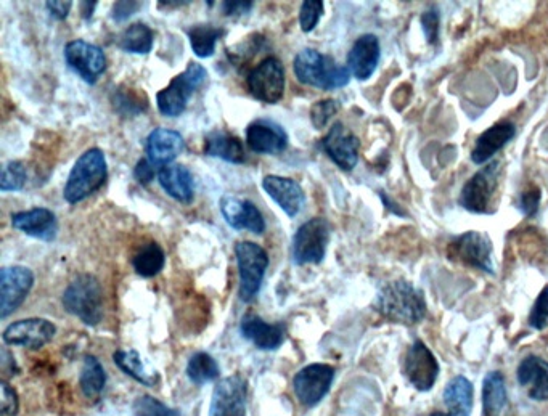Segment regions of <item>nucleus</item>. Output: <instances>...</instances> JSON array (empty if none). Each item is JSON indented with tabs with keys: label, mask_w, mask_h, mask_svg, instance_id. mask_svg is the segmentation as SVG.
<instances>
[{
	"label": "nucleus",
	"mask_w": 548,
	"mask_h": 416,
	"mask_svg": "<svg viewBox=\"0 0 548 416\" xmlns=\"http://www.w3.org/2000/svg\"><path fill=\"white\" fill-rule=\"evenodd\" d=\"M378 312L391 322L417 325L426 315L422 290L405 280H394L381 288L375 302Z\"/></svg>",
	"instance_id": "f257e3e1"
},
{
	"label": "nucleus",
	"mask_w": 548,
	"mask_h": 416,
	"mask_svg": "<svg viewBox=\"0 0 548 416\" xmlns=\"http://www.w3.org/2000/svg\"><path fill=\"white\" fill-rule=\"evenodd\" d=\"M296 78L301 84L315 89L335 90L348 86L351 71L346 66L338 65L332 57L320 54L319 50L304 49L293 62Z\"/></svg>",
	"instance_id": "f03ea898"
},
{
	"label": "nucleus",
	"mask_w": 548,
	"mask_h": 416,
	"mask_svg": "<svg viewBox=\"0 0 548 416\" xmlns=\"http://www.w3.org/2000/svg\"><path fill=\"white\" fill-rule=\"evenodd\" d=\"M107 176L105 153L100 148H89L74 163L63 190V198L70 204L81 203L105 184Z\"/></svg>",
	"instance_id": "7ed1b4c3"
},
{
	"label": "nucleus",
	"mask_w": 548,
	"mask_h": 416,
	"mask_svg": "<svg viewBox=\"0 0 548 416\" xmlns=\"http://www.w3.org/2000/svg\"><path fill=\"white\" fill-rule=\"evenodd\" d=\"M62 301L68 314L78 317L89 327L102 322L103 290L94 275L84 274L74 278L63 293Z\"/></svg>",
	"instance_id": "20e7f679"
},
{
	"label": "nucleus",
	"mask_w": 548,
	"mask_h": 416,
	"mask_svg": "<svg viewBox=\"0 0 548 416\" xmlns=\"http://www.w3.org/2000/svg\"><path fill=\"white\" fill-rule=\"evenodd\" d=\"M206 79L208 71L205 66L197 62L190 63L184 73L177 74L168 86L156 94V105L161 115L168 118L182 115L189 105L190 98L205 84Z\"/></svg>",
	"instance_id": "39448f33"
},
{
	"label": "nucleus",
	"mask_w": 548,
	"mask_h": 416,
	"mask_svg": "<svg viewBox=\"0 0 548 416\" xmlns=\"http://www.w3.org/2000/svg\"><path fill=\"white\" fill-rule=\"evenodd\" d=\"M237 254L240 288L238 294L243 302H251L261 290L262 280L269 267V254L266 249L253 241H240L235 246Z\"/></svg>",
	"instance_id": "423d86ee"
},
{
	"label": "nucleus",
	"mask_w": 548,
	"mask_h": 416,
	"mask_svg": "<svg viewBox=\"0 0 548 416\" xmlns=\"http://www.w3.org/2000/svg\"><path fill=\"white\" fill-rule=\"evenodd\" d=\"M502 161H492L468 180L462 193L460 204L475 214H491L494 211L495 192L499 188Z\"/></svg>",
	"instance_id": "0eeeda50"
},
{
	"label": "nucleus",
	"mask_w": 548,
	"mask_h": 416,
	"mask_svg": "<svg viewBox=\"0 0 548 416\" xmlns=\"http://www.w3.org/2000/svg\"><path fill=\"white\" fill-rule=\"evenodd\" d=\"M332 229L322 217H315L299 227L293 238V261L298 266L324 261Z\"/></svg>",
	"instance_id": "6e6552de"
},
{
	"label": "nucleus",
	"mask_w": 548,
	"mask_h": 416,
	"mask_svg": "<svg viewBox=\"0 0 548 416\" xmlns=\"http://www.w3.org/2000/svg\"><path fill=\"white\" fill-rule=\"evenodd\" d=\"M492 241L487 235L479 232H467L454 238L447 246V256L450 261L459 262L463 266L475 267L486 274H494L492 262Z\"/></svg>",
	"instance_id": "1a4fd4ad"
},
{
	"label": "nucleus",
	"mask_w": 548,
	"mask_h": 416,
	"mask_svg": "<svg viewBox=\"0 0 548 416\" xmlns=\"http://www.w3.org/2000/svg\"><path fill=\"white\" fill-rule=\"evenodd\" d=\"M248 90L259 102L279 103L285 95V68L279 58L267 57L248 74Z\"/></svg>",
	"instance_id": "9d476101"
},
{
	"label": "nucleus",
	"mask_w": 548,
	"mask_h": 416,
	"mask_svg": "<svg viewBox=\"0 0 548 416\" xmlns=\"http://www.w3.org/2000/svg\"><path fill=\"white\" fill-rule=\"evenodd\" d=\"M65 60L90 86L97 84L107 70V57L102 47L81 39L66 44Z\"/></svg>",
	"instance_id": "9b49d317"
},
{
	"label": "nucleus",
	"mask_w": 548,
	"mask_h": 416,
	"mask_svg": "<svg viewBox=\"0 0 548 416\" xmlns=\"http://www.w3.org/2000/svg\"><path fill=\"white\" fill-rule=\"evenodd\" d=\"M34 285L33 270L9 266L0 270V317L7 319L28 298Z\"/></svg>",
	"instance_id": "f8f14e48"
},
{
	"label": "nucleus",
	"mask_w": 548,
	"mask_h": 416,
	"mask_svg": "<svg viewBox=\"0 0 548 416\" xmlns=\"http://www.w3.org/2000/svg\"><path fill=\"white\" fill-rule=\"evenodd\" d=\"M333 380H335V368L325 363H312L296 373L293 388L301 404L314 407L327 396Z\"/></svg>",
	"instance_id": "ddd939ff"
},
{
	"label": "nucleus",
	"mask_w": 548,
	"mask_h": 416,
	"mask_svg": "<svg viewBox=\"0 0 548 416\" xmlns=\"http://www.w3.org/2000/svg\"><path fill=\"white\" fill-rule=\"evenodd\" d=\"M404 375L417 391H430L439 376V363L423 341H415L405 355Z\"/></svg>",
	"instance_id": "4468645a"
},
{
	"label": "nucleus",
	"mask_w": 548,
	"mask_h": 416,
	"mask_svg": "<svg viewBox=\"0 0 548 416\" xmlns=\"http://www.w3.org/2000/svg\"><path fill=\"white\" fill-rule=\"evenodd\" d=\"M322 145L330 160L343 171H352L359 163V139L343 123L333 124Z\"/></svg>",
	"instance_id": "2eb2a0df"
},
{
	"label": "nucleus",
	"mask_w": 548,
	"mask_h": 416,
	"mask_svg": "<svg viewBox=\"0 0 548 416\" xmlns=\"http://www.w3.org/2000/svg\"><path fill=\"white\" fill-rule=\"evenodd\" d=\"M57 333L54 323L45 319H26L12 323L4 331V343L26 349H41L49 344Z\"/></svg>",
	"instance_id": "dca6fc26"
},
{
	"label": "nucleus",
	"mask_w": 548,
	"mask_h": 416,
	"mask_svg": "<svg viewBox=\"0 0 548 416\" xmlns=\"http://www.w3.org/2000/svg\"><path fill=\"white\" fill-rule=\"evenodd\" d=\"M221 213L224 221L234 230H248L254 235L266 232V219L253 201L232 195L222 196Z\"/></svg>",
	"instance_id": "f3484780"
},
{
	"label": "nucleus",
	"mask_w": 548,
	"mask_h": 416,
	"mask_svg": "<svg viewBox=\"0 0 548 416\" xmlns=\"http://www.w3.org/2000/svg\"><path fill=\"white\" fill-rule=\"evenodd\" d=\"M246 383L240 376L219 381L214 389L209 416H245Z\"/></svg>",
	"instance_id": "a211bd4d"
},
{
	"label": "nucleus",
	"mask_w": 548,
	"mask_h": 416,
	"mask_svg": "<svg viewBox=\"0 0 548 416\" xmlns=\"http://www.w3.org/2000/svg\"><path fill=\"white\" fill-rule=\"evenodd\" d=\"M246 143L261 155H280L288 145V135L280 124L258 119L246 127Z\"/></svg>",
	"instance_id": "6ab92c4d"
},
{
	"label": "nucleus",
	"mask_w": 548,
	"mask_h": 416,
	"mask_svg": "<svg viewBox=\"0 0 548 416\" xmlns=\"http://www.w3.org/2000/svg\"><path fill=\"white\" fill-rule=\"evenodd\" d=\"M262 188L288 217H296L303 211L306 193L296 180L290 177L266 176L262 180Z\"/></svg>",
	"instance_id": "aec40b11"
},
{
	"label": "nucleus",
	"mask_w": 548,
	"mask_h": 416,
	"mask_svg": "<svg viewBox=\"0 0 548 416\" xmlns=\"http://www.w3.org/2000/svg\"><path fill=\"white\" fill-rule=\"evenodd\" d=\"M380 41L375 34L360 36L348 55V68L357 81H367L380 63Z\"/></svg>",
	"instance_id": "412c9836"
},
{
	"label": "nucleus",
	"mask_w": 548,
	"mask_h": 416,
	"mask_svg": "<svg viewBox=\"0 0 548 416\" xmlns=\"http://www.w3.org/2000/svg\"><path fill=\"white\" fill-rule=\"evenodd\" d=\"M184 150V137L177 131L158 127L148 135L147 155L153 166H169Z\"/></svg>",
	"instance_id": "4be33fe9"
},
{
	"label": "nucleus",
	"mask_w": 548,
	"mask_h": 416,
	"mask_svg": "<svg viewBox=\"0 0 548 416\" xmlns=\"http://www.w3.org/2000/svg\"><path fill=\"white\" fill-rule=\"evenodd\" d=\"M13 229L26 233L37 240L54 241L57 237L58 222L50 209L34 208L12 214Z\"/></svg>",
	"instance_id": "5701e85b"
},
{
	"label": "nucleus",
	"mask_w": 548,
	"mask_h": 416,
	"mask_svg": "<svg viewBox=\"0 0 548 416\" xmlns=\"http://www.w3.org/2000/svg\"><path fill=\"white\" fill-rule=\"evenodd\" d=\"M243 338L248 339L262 351H275L282 346L287 336V327L283 323H267L258 315H246L242 320Z\"/></svg>",
	"instance_id": "b1692460"
},
{
	"label": "nucleus",
	"mask_w": 548,
	"mask_h": 416,
	"mask_svg": "<svg viewBox=\"0 0 548 416\" xmlns=\"http://www.w3.org/2000/svg\"><path fill=\"white\" fill-rule=\"evenodd\" d=\"M516 135L515 124L510 121L494 124L486 132L479 135L475 148L471 151V160L476 164H484L491 160L497 151L507 145Z\"/></svg>",
	"instance_id": "393cba45"
},
{
	"label": "nucleus",
	"mask_w": 548,
	"mask_h": 416,
	"mask_svg": "<svg viewBox=\"0 0 548 416\" xmlns=\"http://www.w3.org/2000/svg\"><path fill=\"white\" fill-rule=\"evenodd\" d=\"M518 383L528 391L532 400H548V362L537 355H529L518 367Z\"/></svg>",
	"instance_id": "a878e982"
},
{
	"label": "nucleus",
	"mask_w": 548,
	"mask_h": 416,
	"mask_svg": "<svg viewBox=\"0 0 548 416\" xmlns=\"http://www.w3.org/2000/svg\"><path fill=\"white\" fill-rule=\"evenodd\" d=\"M161 187L171 198L179 203L189 204L195 196V180L192 172L182 164H169L161 168L158 174Z\"/></svg>",
	"instance_id": "bb28decb"
},
{
	"label": "nucleus",
	"mask_w": 548,
	"mask_h": 416,
	"mask_svg": "<svg viewBox=\"0 0 548 416\" xmlns=\"http://www.w3.org/2000/svg\"><path fill=\"white\" fill-rule=\"evenodd\" d=\"M205 155L211 158L227 161V163L242 164L245 163V147L242 140L229 132L216 131L211 132L205 139Z\"/></svg>",
	"instance_id": "cd10ccee"
},
{
	"label": "nucleus",
	"mask_w": 548,
	"mask_h": 416,
	"mask_svg": "<svg viewBox=\"0 0 548 416\" xmlns=\"http://www.w3.org/2000/svg\"><path fill=\"white\" fill-rule=\"evenodd\" d=\"M483 410L484 416H510V400L502 373L491 372L484 378Z\"/></svg>",
	"instance_id": "c85d7f7f"
},
{
	"label": "nucleus",
	"mask_w": 548,
	"mask_h": 416,
	"mask_svg": "<svg viewBox=\"0 0 548 416\" xmlns=\"http://www.w3.org/2000/svg\"><path fill=\"white\" fill-rule=\"evenodd\" d=\"M444 402L450 413L470 416L473 408V384L465 376H455L444 389Z\"/></svg>",
	"instance_id": "c756f323"
},
{
	"label": "nucleus",
	"mask_w": 548,
	"mask_h": 416,
	"mask_svg": "<svg viewBox=\"0 0 548 416\" xmlns=\"http://www.w3.org/2000/svg\"><path fill=\"white\" fill-rule=\"evenodd\" d=\"M110 98L116 113L126 118L142 115L148 108L147 95L142 90L132 89V87H115Z\"/></svg>",
	"instance_id": "7c9ffc66"
},
{
	"label": "nucleus",
	"mask_w": 548,
	"mask_h": 416,
	"mask_svg": "<svg viewBox=\"0 0 548 416\" xmlns=\"http://www.w3.org/2000/svg\"><path fill=\"white\" fill-rule=\"evenodd\" d=\"M164 264H166V254L155 241L142 246L132 259L135 274L142 278L156 277L163 270Z\"/></svg>",
	"instance_id": "2f4dec72"
},
{
	"label": "nucleus",
	"mask_w": 548,
	"mask_h": 416,
	"mask_svg": "<svg viewBox=\"0 0 548 416\" xmlns=\"http://www.w3.org/2000/svg\"><path fill=\"white\" fill-rule=\"evenodd\" d=\"M155 33L145 23H134L121 34L118 44L124 52L135 55H147L152 52Z\"/></svg>",
	"instance_id": "473e14b6"
},
{
	"label": "nucleus",
	"mask_w": 548,
	"mask_h": 416,
	"mask_svg": "<svg viewBox=\"0 0 548 416\" xmlns=\"http://www.w3.org/2000/svg\"><path fill=\"white\" fill-rule=\"evenodd\" d=\"M79 383H81L84 396L89 397V399H97L102 394L103 389H105L107 373L103 370L102 363L94 355H86V359L82 363Z\"/></svg>",
	"instance_id": "72a5a7b5"
},
{
	"label": "nucleus",
	"mask_w": 548,
	"mask_h": 416,
	"mask_svg": "<svg viewBox=\"0 0 548 416\" xmlns=\"http://www.w3.org/2000/svg\"><path fill=\"white\" fill-rule=\"evenodd\" d=\"M224 33V29L213 25H197L190 28L189 39L193 54L198 58L213 57L217 41L224 36Z\"/></svg>",
	"instance_id": "f704fd0d"
},
{
	"label": "nucleus",
	"mask_w": 548,
	"mask_h": 416,
	"mask_svg": "<svg viewBox=\"0 0 548 416\" xmlns=\"http://www.w3.org/2000/svg\"><path fill=\"white\" fill-rule=\"evenodd\" d=\"M113 360L126 375L134 378L135 381L145 384V386H155L158 383V375L150 373L140 359L137 351H116L113 354Z\"/></svg>",
	"instance_id": "c9c22d12"
},
{
	"label": "nucleus",
	"mask_w": 548,
	"mask_h": 416,
	"mask_svg": "<svg viewBox=\"0 0 548 416\" xmlns=\"http://www.w3.org/2000/svg\"><path fill=\"white\" fill-rule=\"evenodd\" d=\"M187 375L190 381L195 384H206L217 380L221 375V368L217 365L216 360L206 352H198L193 355L187 365Z\"/></svg>",
	"instance_id": "e433bc0d"
},
{
	"label": "nucleus",
	"mask_w": 548,
	"mask_h": 416,
	"mask_svg": "<svg viewBox=\"0 0 548 416\" xmlns=\"http://www.w3.org/2000/svg\"><path fill=\"white\" fill-rule=\"evenodd\" d=\"M28 180V171L21 161H10L2 168L0 190L2 192H20Z\"/></svg>",
	"instance_id": "4c0bfd02"
},
{
	"label": "nucleus",
	"mask_w": 548,
	"mask_h": 416,
	"mask_svg": "<svg viewBox=\"0 0 548 416\" xmlns=\"http://www.w3.org/2000/svg\"><path fill=\"white\" fill-rule=\"evenodd\" d=\"M135 416H180L177 410L166 407L163 402L152 396L139 397L132 405Z\"/></svg>",
	"instance_id": "58836bf2"
},
{
	"label": "nucleus",
	"mask_w": 548,
	"mask_h": 416,
	"mask_svg": "<svg viewBox=\"0 0 548 416\" xmlns=\"http://www.w3.org/2000/svg\"><path fill=\"white\" fill-rule=\"evenodd\" d=\"M324 2L320 0H306L301 5V12H299V25L303 29L304 33H311L314 31L315 26L319 25L320 18L324 15Z\"/></svg>",
	"instance_id": "ea45409f"
},
{
	"label": "nucleus",
	"mask_w": 548,
	"mask_h": 416,
	"mask_svg": "<svg viewBox=\"0 0 548 416\" xmlns=\"http://www.w3.org/2000/svg\"><path fill=\"white\" fill-rule=\"evenodd\" d=\"M340 110V102L336 100H320L311 108V121L315 129H324L328 121Z\"/></svg>",
	"instance_id": "a19ab883"
},
{
	"label": "nucleus",
	"mask_w": 548,
	"mask_h": 416,
	"mask_svg": "<svg viewBox=\"0 0 548 416\" xmlns=\"http://www.w3.org/2000/svg\"><path fill=\"white\" fill-rule=\"evenodd\" d=\"M529 325L534 330L539 331L548 328V285L540 291L534 306H532L531 314H529Z\"/></svg>",
	"instance_id": "79ce46f5"
},
{
	"label": "nucleus",
	"mask_w": 548,
	"mask_h": 416,
	"mask_svg": "<svg viewBox=\"0 0 548 416\" xmlns=\"http://www.w3.org/2000/svg\"><path fill=\"white\" fill-rule=\"evenodd\" d=\"M0 415L2 416H17L18 413V396L15 389L10 386L7 381L0 383Z\"/></svg>",
	"instance_id": "37998d69"
},
{
	"label": "nucleus",
	"mask_w": 548,
	"mask_h": 416,
	"mask_svg": "<svg viewBox=\"0 0 548 416\" xmlns=\"http://www.w3.org/2000/svg\"><path fill=\"white\" fill-rule=\"evenodd\" d=\"M540 198H542L540 188L536 187V185H531V187H529L528 190H524L523 195H521V211H523L526 216H536L537 211H539Z\"/></svg>",
	"instance_id": "c03bdc74"
},
{
	"label": "nucleus",
	"mask_w": 548,
	"mask_h": 416,
	"mask_svg": "<svg viewBox=\"0 0 548 416\" xmlns=\"http://www.w3.org/2000/svg\"><path fill=\"white\" fill-rule=\"evenodd\" d=\"M142 2H116L113 5V10H111V18L115 23H123V21L129 20V18L134 17L135 13L140 12L142 9Z\"/></svg>",
	"instance_id": "a18cd8bd"
},
{
	"label": "nucleus",
	"mask_w": 548,
	"mask_h": 416,
	"mask_svg": "<svg viewBox=\"0 0 548 416\" xmlns=\"http://www.w3.org/2000/svg\"><path fill=\"white\" fill-rule=\"evenodd\" d=\"M422 28L425 31L426 41L430 44L438 42L439 12L436 9L428 10L422 15Z\"/></svg>",
	"instance_id": "49530a36"
},
{
	"label": "nucleus",
	"mask_w": 548,
	"mask_h": 416,
	"mask_svg": "<svg viewBox=\"0 0 548 416\" xmlns=\"http://www.w3.org/2000/svg\"><path fill=\"white\" fill-rule=\"evenodd\" d=\"M134 177L140 185L150 184L155 179V166L150 161L142 158L135 164Z\"/></svg>",
	"instance_id": "de8ad7c7"
},
{
	"label": "nucleus",
	"mask_w": 548,
	"mask_h": 416,
	"mask_svg": "<svg viewBox=\"0 0 548 416\" xmlns=\"http://www.w3.org/2000/svg\"><path fill=\"white\" fill-rule=\"evenodd\" d=\"M254 2H222V12L227 17H243L250 13Z\"/></svg>",
	"instance_id": "09e8293b"
},
{
	"label": "nucleus",
	"mask_w": 548,
	"mask_h": 416,
	"mask_svg": "<svg viewBox=\"0 0 548 416\" xmlns=\"http://www.w3.org/2000/svg\"><path fill=\"white\" fill-rule=\"evenodd\" d=\"M45 7L49 9L50 15H52V17L57 18V20L63 21L68 18V15H70L71 7H73V4H71L70 0H66V2H63V0H60V2L54 0V2H47V4H45Z\"/></svg>",
	"instance_id": "8fccbe9b"
},
{
	"label": "nucleus",
	"mask_w": 548,
	"mask_h": 416,
	"mask_svg": "<svg viewBox=\"0 0 548 416\" xmlns=\"http://www.w3.org/2000/svg\"><path fill=\"white\" fill-rule=\"evenodd\" d=\"M97 2H81V15L86 21H90L92 15H94Z\"/></svg>",
	"instance_id": "3c124183"
},
{
	"label": "nucleus",
	"mask_w": 548,
	"mask_h": 416,
	"mask_svg": "<svg viewBox=\"0 0 548 416\" xmlns=\"http://www.w3.org/2000/svg\"><path fill=\"white\" fill-rule=\"evenodd\" d=\"M430 416H465V415H454V413H450V412H447V413L434 412V413H431Z\"/></svg>",
	"instance_id": "603ef678"
}]
</instances>
